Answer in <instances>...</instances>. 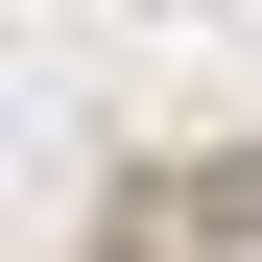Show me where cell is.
Wrapping results in <instances>:
<instances>
[{
  "mask_svg": "<svg viewBox=\"0 0 262 262\" xmlns=\"http://www.w3.org/2000/svg\"><path fill=\"white\" fill-rule=\"evenodd\" d=\"M191 238H214V262H262V143H214V167H191Z\"/></svg>",
  "mask_w": 262,
  "mask_h": 262,
  "instance_id": "1",
  "label": "cell"
},
{
  "mask_svg": "<svg viewBox=\"0 0 262 262\" xmlns=\"http://www.w3.org/2000/svg\"><path fill=\"white\" fill-rule=\"evenodd\" d=\"M72 262H167V214H143V191H119V214H96V238H72Z\"/></svg>",
  "mask_w": 262,
  "mask_h": 262,
  "instance_id": "2",
  "label": "cell"
}]
</instances>
